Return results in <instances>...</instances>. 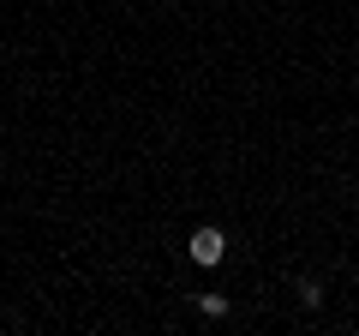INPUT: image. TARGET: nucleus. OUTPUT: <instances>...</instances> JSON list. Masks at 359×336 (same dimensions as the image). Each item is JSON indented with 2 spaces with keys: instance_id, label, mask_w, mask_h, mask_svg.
<instances>
[{
  "instance_id": "f257e3e1",
  "label": "nucleus",
  "mask_w": 359,
  "mask_h": 336,
  "mask_svg": "<svg viewBox=\"0 0 359 336\" xmlns=\"http://www.w3.org/2000/svg\"><path fill=\"white\" fill-rule=\"evenodd\" d=\"M186 252H192L198 264H222V252H228V240H222V228H198Z\"/></svg>"
},
{
  "instance_id": "f03ea898",
  "label": "nucleus",
  "mask_w": 359,
  "mask_h": 336,
  "mask_svg": "<svg viewBox=\"0 0 359 336\" xmlns=\"http://www.w3.org/2000/svg\"><path fill=\"white\" fill-rule=\"evenodd\" d=\"M198 306H204L210 318H222V312H228V300H222V295H198Z\"/></svg>"
}]
</instances>
